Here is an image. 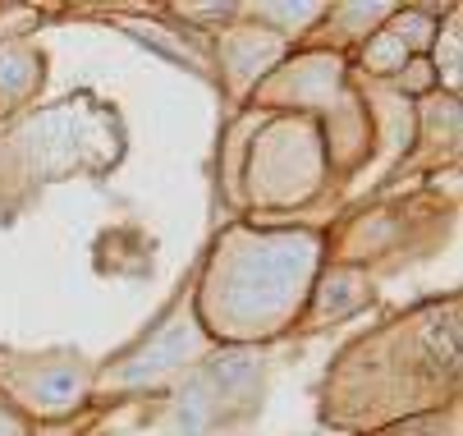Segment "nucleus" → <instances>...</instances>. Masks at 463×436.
<instances>
[{"label": "nucleus", "instance_id": "20e7f679", "mask_svg": "<svg viewBox=\"0 0 463 436\" xmlns=\"http://www.w3.org/2000/svg\"><path fill=\"white\" fill-rule=\"evenodd\" d=\"M37 395L46 404H70L79 395V372L70 367H55V372H42V382H37Z\"/></svg>", "mask_w": 463, "mask_h": 436}, {"label": "nucleus", "instance_id": "39448f33", "mask_svg": "<svg viewBox=\"0 0 463 436\" xmlns=\"http://www.w3.org/2000/svg\"><path fill=\"white\" fill-rule=\"evenodd\" d=\"M427 345H431V354H436L440 367H454V363H458V327H454V322H449V327H445V322H431V327H427Z\"/></svg>", "mask_w": 463, "mask_h": 436}, {"label": "nucleus", "instance_id": "f257e3e1", "mask_svg": "<svg viewBox=\"0 0 463 436\" xmlns=\"http://www.w3.org/2000/svg\"><path fill=\"white\" fill-rule=\"evenodd\" d=\"M307 258H312V248L303 239H280V243H267V248H252L230 280V308L243 318L276 313L289 299V285L307 267Z\"/></svg>", "mask_w": 463, "mask_h": 436}, {"label": "nucleus", "instance_id": "7ed1b4c3", "mask_svg": "<svg viewBox=\"0 0 463 436\" xmlns=\"http://www.w3.org/2000/svg\"><path fill=\"white\" fill-rule=\"evenodd\" d=\"M252 372H257V358L243 354V349H234V354H221V358L212 363V382H216L221 391H239L243 382H252Z\"/></svg>", "mask_w": 463, "mask_h": 436}, {"label": "nucleus", "instance_id": "423d86ee", "mask_svg": "<svg viewBox=\"0 0 463 436\" xmlns=\"http://www.w3.org/2000/svg\"><path fill=\"white\" fill-rule=\"evenodd\" d=\"M203 422H207V395H203V386H193L179 400V427H184V436H197Z\"/></svg>", "mask_w": 463, "mask_h": 436}, {"label": "nucleus", "instance_id": "f03ea898", "mask_svg": "<svg viewBox=\"0 0 463 436\" xmlns=\"http://www.w3.org/2000/svg\"><path fill=\"white\" fill-rule=\"evenodd\" d=\"M188 345H193V327H188V322H175L156 345H147V349L138 354V363L124 367V382H143V377H156V372L175 367V363L188 354Z\"/></svg>", "mask_w": 463, "mask_h": 436}]
</instances>
